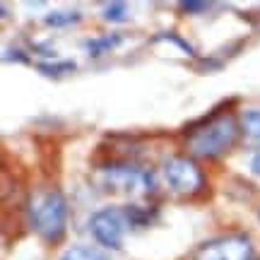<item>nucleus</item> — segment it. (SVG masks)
I'll list each match as a JSON object with an SVG mask.
<instances>
[{"mask_svg":"<svg viewBox=\"0 0 260 260\" xmlns=\"http://www.w3.org/2000/svg\"><path fill=\"white\" fill-rule=\"evenodd\" d=\"M239 121L234 118L232 113H212L207 116L200 125H193L188 130V149L193 152L195 157H219L224 152L236 145L239 140Z\"/></svg>","mask_w":260,"mask_h":260,"instance_id":"nucleus-1","label":"nucleus"},{"mask_svg":"<svg viewBox=\"0 0 260 260\" xmlns=\"http://www.w3.org/2000/svg\"><path fill=\"white\" fill-rule=\"evenodd\" d=\"M29 222L34 232L48 243H58L68 226V200L56 188L39 190L29 200Z\"/></svg>","mask_w":260,"mask_h":260,"instance_id":"nucleus-2","label":"nucleus"},{"mask_svg":"<svg viewBox=\"0 0 260 260\" xmlns=\"http://www.w3.org/2000/svg\"><path fill=\"white\" fill-rule=\"evenodd\" d=\"M99 186L104 193L138 200L154 193V178L147 169L135 164H109L99 171Z\"/></svg>","mask_w":260,"mask_h":260,"instance_id":"nucleus-3","label":"nucleus"},{"mask_svg":"<svg viewBox=\"0 0 260 260\" xmlns=\"http://www.w3.org/2000/svg\"><path fill=\"white\" fill-rule=\"evenodd\" d=\"M130 229L128 207H104L89 217V232L104 248L118 251L123 246V234Z\"/></svg>","mask_w":260,"mask_h":260,"instance_id":"nucleus-4","label":"nucleus"},{"mask_svg":"<svg viewBox=\"0 0 260 260\" xmlns=\"http://www.w3.org/2000/svg\"><path fill=\"white\" fill-rule=\"evenodd\" d=\"M161 174H164V181L167 186L174 190L176 195H195L200 193L205 186V176L203 171L198 169L193 159L188 157H169L161 167Z\"/></svg>","mask_w":260,"mask_h":260,"instance_id":"nucleus-5","label":"nucleus"},{"mask_svg":"<svg viewBox=\"0 0 260 260\" xmlns=\"http://www.w3.org/2000/svg\"><path fill=\"white\" fill-rule=\"evenodd\" d=\"M195 260H255L253 258V243L246 234H229L219 239L200 243L195 251Z\"/></svg>","mask_w":260,"mask_h":260,"instance_id":"nucleus-6","label":"nucleus"},{"mask_svg":"<svg viewBox=\"0 0 260 260\" xmlns=\"http://www.w3.org/2000/svg\"><path fill=\"white\" fill-rule=\"evenodd\" d=\"M58 260H111V255L94 246H70L60 253Z\"/></svg>","mask_w":260,"mask_h":260,"instance_id":"nucleus-7","label":"nucleus"},{"mask_svg":"<svg viewBox=\"0 0 260 260\" xmlns=\"http://www.w3.org/2000/svg\"><path fill=\"white\" fill-rule=\"evenodd\" d=\"M121 41H123L121 34H104V37H96V39L84 41V48H87V53H89L92 58H99V56H104V53L113 51Z\"/></svg>","mask_w":260,"mask_h":260,"instance_id":"nucleus-8","label":"nucleus"},{"mask_svg":"<svg viewBox=\"0 0 260 260\" xmlns=\"http://www.w3.org/2000/svg\"><path fill=\"white\" fill-rule=\"evenodd\" d=\"M80 12L77 10H58V12H51L46 15V24L48 27H68V24H75V22H80Z\"/></svg>","mask_w":260,"mask_h":260,"instance_id":"nucleus-9","label":"nucleus"},{"mask_svg":"<svg viewBox=\"0 0 260 260\" xmlns=\"http://www.w3.org/2000/svg\"><path fill=\"white\" fill-rule=\"evenodd\" d=\"M243 133L251 140H260V109L243 113Z\"/></svg>","mask_w":260,"mask_h":260,"instance_id":"nucleus-10","label":"nucleus"},{"mask_svg":"<svg viewBox=\"0 0 260 260\" xmlns=\"http://www.w3.org/2000/svg\"><path fill=\"white\" fill-rule=\"evenodd\" d=\"M37 68L44 75H53V77H58V75L73 73V70H75V63H73V60H58V63L53 60V63H39Z\"/></svg>","mask_w":260,"mask_h":260,"instance_id":"nucleus-11","label":"nucleus"},{"mask_svg":"<svg viewBox=\"0 0 260 260\" xmlns=\"http://www.w3.org/2000/svg\"><path fill=\"white\" fill-rule=\"evenodd\" d=\"M128 5L125 3H109L104 8V19L106 22H125L128 19Z\"/></svg>","mask_w":260,"mask_h":260,"instance_id":"nucleus-12","label":"nucleus"},{"mask_svg":"<svg viewBox=\"0 0 260 260\" xmlns=\"http://www.w3.org/2000/svg\"><path fill=\"white\" fill-rule=\"evenodd\" d=\"M178 8L183 10V12H190V15H200L205 10H210V3H193V0H186V3H181Z\"/></svg>","mask_w":260,"mask_h":260,"instance_id":"nucleus-13","label":"nucleus"},{"mask_svg":"<svg viewBox=\"0 0 260 260\" xmlns=\"http://www.w3.org/2000/svg\"><path fill=\"white\" fill-rule=\"evenodd\" d=\"M251 171L260 176V152H255V154L251 157Z\"/></svg>","mask_w":260,"mask_h":260,"instance_id":"nucleus-14","label":"nucleus"},{"mask_svg":"<svg viewBox=\"0 0 260 260\" xmlns=\"http://www.w3.org/2000/svg\"><path fill=\"white\" fill-rule=\"evenodd\" d=\"M258 222H260V212H258Z\"/></svg>","mask_w":260,"mask_h":260,"instance_id":"nucleus-15","label":"nucleus"}]
</instances>
